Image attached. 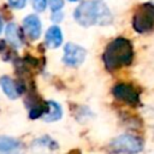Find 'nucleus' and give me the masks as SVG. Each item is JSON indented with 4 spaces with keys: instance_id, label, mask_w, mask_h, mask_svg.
<instances>
[{
    "instance_id": "1",
    "label": "nucleus",
    "mask_w": 154,
    "mask_h": 154,
    "mask_svg": "<svg viewBox=\"0 0 154 154\" xmlns=\"http://www.w3.org/2000/svg\"><path fill=\"white\" fill-rule=\"evenodd\" d=\"M75 19L82 26H90L94 24L107 25L112 22V14L106 5L100 1H83L75 10Z\"/></svg>"
},
{
    "instance_id": "2",
    "label": "nucleus",
    "mask_w": 154,
    "mask_h": 154,
    "mask_svg": "<svg viewBox=\"0 0 154 154\" xmlns=\"http://www.w3.org/2000/svg\"><path fill=\"white\" fill-rule=\"evenodd\" d=\"M132 58V46L131 42L124 37H118L113 40L106 48L103 53V61L108 69H117L119 66L126 65Z\"/></svg>"
},
{
    "instance_id": "3",
    "label": "nucleus",
    "mask_w": 154,
    "mask_h": 154,
    "mask_svg": "<svg viewBox=\"0 0 154 154\" xmlns=\"http://www.w3.org/2000/svg\"><path fill=\"white\" fill-rule=\"evenodd\" d=\"M132 26L137 32L154 30V4L146 2L138 6L132 18Z\"/></svg>"
},
{
    "instance_id": "4",
    "label": "nucleus",
    "mask_w": 154,
    "mask_h": 154,
    "mask_svg": "<svg viewBox=\"0 0 154 154\" xmlns=\"http://www.w3.org/2000/svg\"><path fill=\"white\" fill-rule=\"evenodd\" d=\"M109 148L113 153L117 154H136L142 150L143 142L140 137L135 135H120L111 141Z\"/></svg>"
},
{
    "instance_id": "5",
    "label": "nucleus",
    "mask_w": 154,
    "mask_h": 154,
    "mask_svg": "<svg viewBox=\"0 0 154 154\" xmlns=\"http://www.w3.org/2000/svg\"><path fill=\"white\" fill-rule=\"evenodd\" d=\"M85 55H87V52L83 47L76 43L69 42L64 47L63 61L69 66H78L84 61Z\"/></svg>"
},
{
    "instance_id": "6",
    "label": "nucleus",
    "mask_w": 154,
    "mask_h": 154,
    "mask_svg": "<svg viewBox=\"0 0 154 154\" xmlns=\"http://www.w3.org/2000/svg\"><path fill=\"white\" fill-rule=\"evenodd\" d=\"M23 30L31 40H37L41 35V22L36 14H29L23 19Z\"/></svg>"
},
{
    "instance_id": "7",
    "label": "nucleus",
    "mask_w": 154,
    "mask_h": 154,
    "mask_svg": "<svg viewBox=\"0 0 154 154\" xmlns=\"http://www.w3.org/2000/svg\"><path fill=\"white\" fill-rule=\"evenodd\" d=\"M23 143L13 137L0 136V154H23Z\"/></svg>"
},
{
    "instance_id": "8",
    "label": "nucleus",
    "mask_w": 154,
    "mask_h": 154,
    "mask_svg": "<svg viewBox=\"0 0 154 154\" xmlns=\"http://www.w3.org/2000/svg\"><path fill=\"white\" fill-rule=\"evenodd\" d=\"M45 41H46L47 47H49V48H58L63 43V34H61L60 28L57 26V25L51 26L47 30V32H46Z\"/></svg>"
},
{
    "instance_id": "9",
    "label": "nucleus",
    "mask_w": 154,
    "mask_h": 154,
    "mask_svg": "<svg viewBox=\"0 0 154 154\" xmlns=\"http://www.w3.org/2000/svg\"><path fill=\"white\" fill-rule=\"evenodd\" d=\"M0 85H1L2 91H4L10 99H17V97L19 96V94H20L17 83H16L12 78H10V77H7V76H2V77L0 78Z\"/></svg>"
},
{
    "instance_id": "10",
    "label": "nucleus",
    "mask_w": 154,
    "mask_h": 154,
    "mask_svg": "<svg viewBox=\"0 0 154 154\" xmlns=\"http://www.w3.org/2000/svg\"><path fill=\"white\" fill-rule=\"evenodd\" d=\"M5 36H6V40H7L13 47H20L22 43H23L20 30H19V28H18L14 23L7 24V26H6V29H5Z\"/></svg>"
},
{
    "instance_id": "11",
    "label": "nucleus",
    "mask_w": 154,
    "mask_h": 154,
    "mask_svg": "<svg viewBox=\"0 0 154 154\" xmlns=\"http://www.w3.org/2000/svg\"><path fill=\"white\" fill-rule=\"evenodd\" d=\"M45 122H55L61 118L63 109L61 106L55 101H48L47 102V111L42 114Z\"/></svg>"
},
{
    "instance_id": "12",
    "label": "nucleus",
    "mask_w": 154,
    "mask_h": 154,
    "mask_svg": "<svg viewBox=\"0 0 154 154\" xmlns=\"http://www.w3.org/2000/svg\"><path fill=\"white\" fill-rule=\"evenodd\" d=\"M114 95L119 99H123V100H126L129 102H134L137 100V94L134 91L132 88H130L129 85H124V84H120V85H117L113 90Z\"/></svg>"
},
{
    "instance_id": "13",
    "label": "nucleus",
    "mask_w": 154,
    "mask_h": 154,
    "mask_svg": "<svg viewBox=\"0 0 154 154\" xmlns=\"http://www.w3.org/2000/svg\"><path fill=\"white\" fill-rule=\"evenodd\" d=\"M55 148H57L55 142L52 141L49 137H42V138H38L35 142H32V149H35L38 154L48 153Z\"/></svg>"
},
{
    "instance_id": "14",
    "label": "nucleus",
    "mask_w": 154,
    "mask_h": 154,
    "mask_svg": "<svg viewBox=\"0 0 154 154\" xmlns=\"http://www.w3.org/2000/svg\"><path fill=\"white\" fill-rule=\"evenodd\" d=\"M32 7L37 11V12H42L46 10L47 6V0H31Z\"/></svg>"
},
{
    "instance_id": "15",
    "label": "nucleus",
    "mask_w": 154,
    "mask_h": 154,
    "mask_svg": "<svg viewBox=\"0 0 154 154\" xmlns=\"http://www.w3.org/2000/svg\"><path fill=\"white\" fill-rule=\"evenodd\" d=\"M48 4L52 8L53 12L55 11H59L60 8H63L64 6V0H48Z\"/></svg>"
},
{
    "instance_id": "16",
    "label": "nucleus",
    "mask_w": 154,
    "mask_h": 154,
    "mask_svg": "<svg viewBox=\"0 0 154 154\" xmlns=\"http://www.w3.org/2000/svg\"><path fill=\"white\" fill-rule=\"evenodd\" d=\"M26 0H8V4L13 7V8H23L25 6Z\"/></svg>"
},
{
    "instance_id": "17",
    "label": "nucleus",
    "mask_w": 154,
    "mask_h": 154,
    "mask_svg": "<svg viewBox=\"0 0 154 154\" xmlns=\"http://www.w3.org/2000/svg\"><path fill=\"white\" fill-rule=\"evenodd\" d=\"M63 13H60L59 11H55V12H53V14H52V17H51V19L53 20V22H55V23H58V22H60L61 19H63Z\"/></svg>"
},
{
    "instance_id": "18",
    "label": "nucleus",
    "mask_w": 154,
    "mask_h": 154,
    "mask_svg": "<svg viewBox=\"0 0 154 154\" xmlns=\"http://www.w3.org/2000/svg\"><path fill=\"white\" fill-rule=\"evenodd\" d=\"M2 30V20H1V17H0V32Z\"/></svg>"
},
{
    "instance_id": "19",
    "label": "nucleus",
    "mask_w": 154,
    "mask_h": 154,
    "mask_svg": "<svg viewBox=\"0 0 154 154\" xmlns=\"http://www.w3.org/2000/svg\"><path fill=\"white\" fill-rule=\"evenodd\" d=\"M69 1H72V2H75V1H78V0H69Z\"/></svg>"
},
{
    "instance_id": "20",
    "label": "nucleus",
    "mask_w": 154,
    "mask_h": 154,
    "mask_svg": "<svg viewBox=\"0 0 154 154\" xmlns=\"http://www.w3.org/2000/svg\"><path fill=\"white\" fill-rule=\"evenodd\" d=\"M153 1H154V0H153Z\"/></svg>"
}]
</instances>
